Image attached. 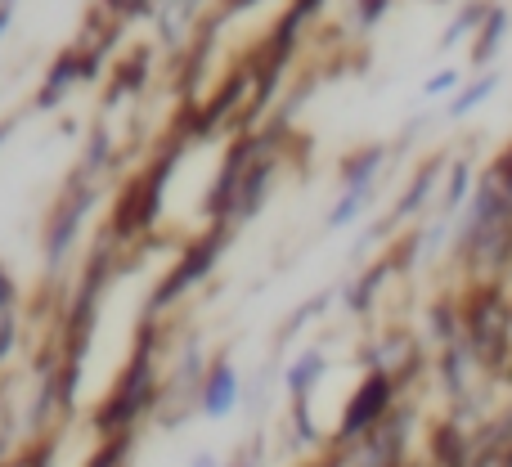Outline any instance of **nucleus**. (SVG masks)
Masks as SVG:
<instances>
[{"mask_svg":"<svg viewBox=\"0 0 512 467\" xmlns=\"http://www.w3.org/2000/svg\"><path fill=\"white\" fill-rule=\"evenodd\" d=\"M234 400H239V373L230 369V364H216L212 373L203 378V396H198V405H203L207 418H225L234 409Z\"/></svg>","mask_w":512,"mask_h":467,"instance_id":"obj_5","label":"nucleus"},{"mask_svg":"<svg viewBox=\"0 0 512 467\" xmlns=\"http://www.w3.org/2000/svg\"><path fill=\"white\" fill-rule=\"evenodd\" d=\"M495 86H499V72H486V77H477L468 90H463V95H454V99H450V117L459 122V117L477 113V108L486 104L490 95H495Z\"/></svg>","mask_w":512,"mask_h":467,"instance_id":"obj_8","label":"nucleus"},{"mask_svg":"<svg viewBox=\"0 0 512 467\" xmlns=\"http://www.w3.org/2000/svg\"><path fill=\"white\" fill-rule=\"evenodd\" d=\"M9 301H14V283H9L5 274H0V324H5V319H9V315H5V310H9Z\"/></svg>","mask_w":512,"mask_h":467,"instance_id":"obj_17","label":"nucleus"},{"mask_svg":"<svg viewBox=\"0 0 512 467\" xmlns=\"http://www.w3.org/2000/svg\"><path fill=\"white\" fill-rule=\"evenodd\" d=\"M239 467H243V463H239Z\"/></svg>","mask_w":512,"mask_h":467,"instance_id":"obj_22","label":"nucleus"},{"mask_svg":"<svg viewBox=\"0 0 512 467\" xmlns=\"http://www.w3.org/2000/svg\"><path fill=\"white\" fill-rule=\"evenodd\" d=\"M0 140H5V126H0Z\"/></svg>","mask_w":512,"mask_h":467,"instance_id":"obj_20","label":"nucleus"},{"mask_svg":"<svg viewBox=\"0 0 512 467\" xmlns=\"http://www.w3.org/2000/svg\"><path fill=\"white\" fill-rule=\"evenodd\" d=\"M378 167H382V149H369V153H360V158H351L346 162V185H373Z\"/></svg>","mask_w":512,"mask_h":467,"instance_id":"obj_14","label":"nucleus"},{"mask_svg":"<svg viewBox=\"0 0 512 467\" xmlns=\"http://www.w3.org/2000/svg\"><path fill=\"white\" fill-rule=\"evenodd\" d=\"M9 18H14V9H9V5H0V36L9 32Z\"/></svg>","mask_w":512,"mask_h":467,"instance_id":"obj_18","label":"nucleus"},{"mask_svg":"<svg viewBox=\"0 0 512 467\" xmlns=\"http://www.w3.org/2000/svg\"><path fill=\"white\" fill-rule=\"evenodd\" d=\"M468 189H472V167L468 162H454L450 185H445V212H459L468 203Z\"/></svg>","mask_w":512,"mask_h":467,"instance_id":"obj_13","label":"nucleus"},{"mask_svg":"<svg viewBox=\"0 0 512 467\" xmlns=\"http://www.w3.org/2000/svg\"><path fill=\"white\" fill-rule=\"evenodd\" d=\"M508 158H512V153H508Z\"/></svg>","mask_w":512,"mask_h":467,"instance_id":"obj_21","label":"nucleus"},{"mask_svg":"<svg viewBox=\"0 0 512 467\" xmlns=\"http://www.w3.org/2000/svg\"><path fill=\"white\" fill-rule=\"evenodd\" d=\"M391 400H396V378L373 369L369 378L360 382L355 400L346 405V418H342V427H337V436H342V441H355V436L373 432V427L391 414Z\"/></svg>","mask_w":512,"mask_h":467,"instance_id":"obj_2","label":"nucleus"},{"mask_svg":"<svg viewBox=\"0 0 512 467\" xmlns=\"http://www.w3.org/2000/svg\"><path fill=\"white\" fill-rule=\"evenodd\" d=\"M486 18H490V5H481V0H477V5H468L459 18H454V27H450V32L441 36V45H454V41H459V36H468L472 27H481V23H486Z\"/></svg>","mask_w":512,"mask_h":467,"instance_id":"obj_15","label":"nucleus"},{"mask_svg":"<svg viewBox=\"0 0 512 467\" xmlns=\"http://www.w3.org/2000/svg\"><path fill=\"white\" fill-rule=\"evenodd\" d=\"M454 86H459V68H441L436 77H427L423 95H427V99H441V95H450Z\"/></svg>","mask_w":512,"mask_h":467,"instance_id":"obj_16","label":"nucleus"},{"mask_svg":"<svg viewBox=\"0 0 512 467\" xmlns=\"http://www.w3.org/2000/svg\"><path fill=\"white\" fill-rule=\"evenodd\" d=\"M436 176H441V162H432V167H423V171H418V180H414V185H409V194L400 198V207H396V221H405V216H414L418 207L427 203V194H432Z\"/></svg>","mask_w":512,"mask_h":467,"instance_id":"obj_11","label":"nucleus"},{"mask_svg":"<svg viewBox=\"0 0 512 467\" xmlns=\"http://www.w3.org/2000/svg\"><path fill=\"white\" fill-rule=\"evenodd\" d=\"M324 369H328L324 355H319V351H306V355H301V360L288 369V391H292L297 400H306V391L315 387L319 378H324Z\"/></svg>","mask_w":512,"mask_h":467,"instance_id":"obj_9","label":"nucleus"},{"mask_svg":"<svg viewBox=\"0 0 512 467\" xmlns=\"http://www.w3.org/2000/svg\"><path fill=\"white\" fill-rule=\"evenodd\" d=\"M86 207H90V194H81L77 203L68 207V216H63V221L54 225V234H50V265H59V252L72 243V230H77V221L86 216Z\"/></svg>","mask_w":512,"mask_h":467,"instance_id":"obj_12","label":"nucleus"},{"mask_svg":"<svg viewBox=\"0 0 512 467\" xmlns=\"http://www.w3.org/2000/svg\"><path fill=\"white\" fill-rule=\"evenodd\" d=\"M504 32H508V9H490V18L481 23V36H477V45H472V63L477 68H486L490 59H495V50H499V41H504Z\"/></svg>","mask_w":512,"mask_h":467,"instance_id":"obj_7","label":"nucleus"},{"mask_svg":"<svg viewBox=\"0 0 512 467\" xmlns=\"http://www.w3.org/2000/svg\"><path fill=\"white\" fill-rule=\"evenodd\" d=\"M77 77H86V63H81V54H63V59L50 68V77H45L41 108H54V104H59V95H68V86H72Z\"/></svg>","mask_w":512,"mask_h":467,"instance_id":"obj_6","label":"nucleus"},{"mask_svg":"<svg viewBox=\"0 0 512 467\" xmlns=\"http://www.w3.org/2000/svg\"><path fill=\"white\" fill-rule=\"evenodd\" d=\"M463 337H468L472 355L486 373H508L512 364V301L495 283L472 292L463 306Z\"/></svg>","mask_w":512,"mask_h":467,"instance_id":"obj_1","label":"nucleus"},{"mask_svg":"<svg viewBox=\"0 0 512 467\" xmlns=\"http://www.w3.org/2000/svg\"><path fill=\"white\" fill-rule=\"evenodd\" d=\"M194 467H216V459H212V454H198Z\"/></svg>","mask_w":512,"mask_h":467,"instance_id":"obj_19","label":"nucleus"},{"mask_svg":"<svg viewBox=\"0 0 512 467\" xmlns=\"http://www.w3.org/2000/svg\"><path fill=\"white\" fill-rule=\"evenodd\" d=\"M369 194H373V185H346V194H342V203L328 212V230H342V225H351L355 216L364 212V203H369Z\"/></svg>","mask_w":512,"mask_h":467,"instance_id":"obj_10","label":"nucleus"},{"mask_svg":"<svg viewBox=\"0 0 512 467\" xmlns=\"http://www.w3.org/2000/svg\"><path fill=\"white\" fill-rule=\"evenodd\" d=\"M149 396H153V369H149V351H144L140 360H135V369L126 373L122 391H117V396L104 405L99 427H104V432H126V427L140 418V409L149 405Z\"/></svg>","mask_w":512,"mask_h":467,"instance_id":"obj_3","label":"nucleus"},{"mask_svg":"<svg viewBox=\"0 0 512 467\" xmlns=\"http://www.w3.org/2000/svg\"><path fill=\"white\" fill-rule=\"evenodd\" d=\"M221 243H225L221 234H216L212 243H198V247H194V256H189V261L180 265V270L171 274L167 283H162V292H158V297H153V306H167V301H176L180 292L189 288V283H198V279H203V274L216 265V252H221Z\"/></svg>","mask_w":512,"mask_h":467,"instance_id":"obj_4","label":"nucleus"}]
</instances>
